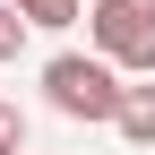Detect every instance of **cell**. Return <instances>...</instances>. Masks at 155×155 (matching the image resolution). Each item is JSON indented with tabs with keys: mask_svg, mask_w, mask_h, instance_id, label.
<instances>
[{
	"mask_svg": "<svg viewBox=\"0 0 155 155\" xmlns=\"http://www.w3.org/2000/svg\"><path fill=\"white\" fill-rule=\"evenodd\" d=\"M43 104L61 121H112L121 112V69L104 52H52L43 61Z\"/></svg>",
	"mask_w": 155,
	"mask_h": 155,
	"instance_id": "6da1fadb",
	"label": "cell"
},
{
	"mask_svg": "<svg viewBox=\"0 0 155 155\" xmlns=\"http://www.w3.org/2000/svg\"><path fill=\"white\" fill-rule=\"evenodd\" d=\"M0 104H9V95H0Z\"/></svg>",
	"mask_w": 155,
	"mask_h": 155,
	"instance_id": "52a82bcc",
	"label": "cell"
},
{
	"mask_svg": "<svg viewBox=\"0 0 155 155\" xmlns=\"http://www.w3.org/2000/svg\"><path fill=\"white\" fill-rule=\"evenodd\" d=\"M0 155H26V112L0 104Z\"/></svg>",
	"mask_w": 155,
	"mask_h": 155,
	"instance_id": "8992f818",
	"label": "cell"
},
{
	"mask_svg": "<svg viewBox=\"0 0 155 155\" xmlns=\"http://www.w3.org/2000/svg\"><path fill=\"white\" fill-rule=\"evenodd\" d=\"M26 35H35V26L9 9V0H0V61H17V52H26Z\"/></svg>",
	"mask_w": 155,
	"mask_h": 155,
	"instance_id": "5b68a950",
	"label": "cell"
},
{
	"mask_svg": "<svg viewBox=\"0 0 155 155\" xmlns=\"http://www.w3.org/2000/svg\"><path fill=\"white\" fill-rule=\"evenodd\" d=\"M9 9L26 17L35 35H61V26H78V17H86V9H78V0H9Z\"/></svg>",
	"mask_w": 155,
	"mask_h": 155,
	"instance_id": "277c9868",
	"label": "cell"
},
{
	"mask_svg": "<svg viewBox=\"0 0 155 155\" xmlns=\"http://www.w3.org/2000/svg\"><path fill=\"white\" fill-rule=\"evenodd\" d=\"M86 35H95V52H104L112 69H138L155 78V0H95L86 9Z\"/></svg>",
	"mask_w": 155,
	"mask_h": 155,
	"instance_id": "7a4b0ae2",
	"label": "cell"
},
{
	"mask_svg": "<svg viewBox=\"0 0 155 155\" xmlns=\"http://www.w3.org/2000/svg\"><path fill=\"white\" fill-rule=\"evenodd\" d=\"M112 129H121L129 147H155V86H121V112H112Z\"/></svg>",
	"mask_w": 155,
	"mask_h": 155,
	"instance_id": "3957f363",
	"label": "cell"
}]
</instances>
